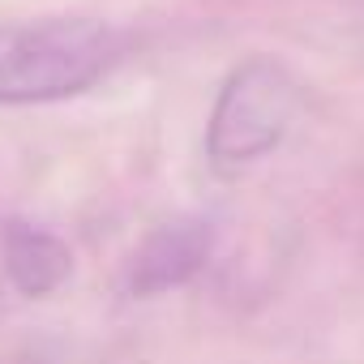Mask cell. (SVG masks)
Masks as SVG:
<instances>
[{
	"label": "cell",
	"instance_id": "1",
	"mask_svg": "<svg viewBox=\"0 0 364 364\" xmlns=\"http://www.w3.org/2000/svg\"><path fill=\"white\" fill-rule=\"evenodd\" d=\"M116 39L99 22L0 26V103H52L103 77Z\"/></svg>",
	"mask_w": 364,
	"mask_h": 364
},
{
	"label": "cell",
	"instance_id": "4",
	"mask_svg": "<svg viewBox=\"0 0 364 364\" xmlns=\"http://www.w3.org/2000/svg\"><path fill=\"white\" fill-rule=\"evenodd\" d=\"M5 270H9V283L22 296H48L69 279L73 253L56 236L35 232L26 223H14L5 232Z\"/></svg>",
	"mask_w": 364,
	"mask_h": 364
},
{
	"label": "cell",
	"instance_id": "3",
	"mask_svg": "<svg viewBox=\"0 0 364 364\" xmlns=\"http://www.w3.org/2000/svg\"><path fill=\"white\" fill-rule=\"evenodd\" d=\"M210 245H215V232H210V223H202V219L163 223L159 232L146 236V245H141L137 257H133V274H129L133 296H159V291H167V287L189 283V279L206 266Z\"/></svg>",
	"mask_w": 364,
	"mask_h": 364
},
{
	"label": "cell",
	"instance_id": "2",
	"mask_svg": "<svg viewBox=\"0 0 364 364\" xmlns=\"http://www.w3.org/2000/svg\"><path fill=\"white\" fill-rule=\"evenodd\" d=\"M291 112H296V82L283 65L266 56L240 65L223 82L210 116V133H206L210 159L223 167H240L270 154L283 141Z\"/></svg>",
	"mask_w": 364,
	"mask_h": 364
}]
</instances>
